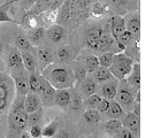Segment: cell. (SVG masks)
Returning <instances> with one entry per match:
<instances>
[{"label": "cell", "mask_w": 153, "mask_h": 138, "mask_svg": "<svg viewBox=\"0 0 153 138\" xmlns=\"http://www.w3.org/2000/svg\"><path fill=\"white\" fill-rule=\"evenodd\" d=\"M96 1L98 0H65L59 8L58 23L66 27L77 24L88 19Z\"/></svg>", "instance_id": "6da1fadb"}, {"label": "cell", "mask_w": 153, "mask_h": 138, "mask_svg": "<svg viewBox=\"0 0 153 138\" xmlns=\"http://www.w3.org/2000/svg\"><path fill=\"white\" fill-rule=\"evenodd\" d=\"M40 75L56 90L74 88V74L69 65L52 62L40 71Z\"/></svg>", "instance_id": "7a4b0ae2"}, {"label": "cell", "mask_w": 153, "mask_h": 138, "mask_svg": "<svg viewBox=\"0 0 153 138\" xmlns=\"http://www.w3.org/2000/svg\"><path fill=\"white\" fill-rule=\"evenodd\" d=\"M8 138H19L28 129V113L24 108V97L15 96L8 108Z\"/></svg>", "instance_id": "3957f363"}, {"label": "cell", "mask_w": 153, "mask_h": 138, "mask_svg": "<svg viewBox=\"0 0 153 138\" xmlns=\"http://www.w3.org/2000/svg\"><path fill=\"white\" fill-rule=\"evenodd\" d=\"M15 96V85L13 78L10 77L9 73L5 70L1 71L0 73V114L8 111Z\"/></svg>", "instance_id": "277c9868"}, {"label": "cell", "mask_w": 153, "mask_h": 138, "mask_svg": "<svg viewBox=\"0 0 153 138\" xmlns=\"http://www.w3.org/2000/svg\"><path fill=\"white\" fill-rule=\"evenodd\" d=\"M134 63L135 61L130 56H128V54H126L124 52H117L114 54L113 62L108 69L112 73V75L120 81V79H124L128 77Z\"/></svg>", "instance_id": "5b68a950"}, {"label": "cell", "mask_w": 153, "mask_h": 138, "mask_svg": "<svg viewBox=\"0 0 153 138\" xmlns=\"http://www.w3.org/2000/svg\"><path fill=\"white\" fill-rule=\"evenodd\" d=\"M135 90L131 88L127 79H120L117 85V92L115 96L116 102L123 108L126 113L132 112L134 101H135Z\"/></svg>", "instance_id": "8992f818"}, {"label": "cell", "mask_w": 153, "mask_h": 138, "mask_svg": "<svg viewBox=\"0 0 153 138\" xmlns=\"http://www.w3.org/2000/svg\"><path fill=\"white\" fill-rule=\"evenodd\" d=\"M9 70V75L14 81L15 85L16 96L25 97V94L29 92V73L24 68L23 63L12 67Z\"/></svg>", "instance_id": "52a82bcc"}, {"label": "cell", "mask_w": 153, "mask_h": 138, "mask_svg": "<svg viewBox=\"0 0 153 138\" xmlns=\"http://www.w3.org/2000/svg\"><path fill=\"white\" fill-rule=\"evenodd\" d=\"M108 7L111 14L124 15L128 12L137 10L139 0H100Z\"/></svg>", "instance_id": "ba28073f"}, {"label": "cell", "mask_w": 153, "mask_h": 138, "mask_svg": "<svg viewBox=\"0 0 153 138\" xmlns=\"http://www.w3.org/2000/svg\"><path fill=\"white\" fill-rule=\"evenodd\" d=\"M67 36V28L59 23H55L46 29V40L47 44H50L51 46H60L63 42H66Z\"/></svg>", "instance_id": "9c48e42d"}, {"label": "cell", "mask_w": 153, "mask_h": 138, "mask_svg": "<svg viewBox=\"0 0 153 138\" xmlns=\"http://www.w3.org/2000/svg\"><path fill=\"white\" fill-rule=\"evenodd\" d=\"M33 53H36L35 59H36V62H37V69H39L40 71L53 62L54 50L53 46H51L50 44L44 43L43 45L35 47Z\"/></svg>", "instance_id": "30bf717a"}, {"label": "cell", "mask_w": 153, "mask_h": 138, "mask_svg": "<svg viewBox=\"0 0 153 138\" xmlns=\"http://www.w3.org/2000/svg\"><path fill=\"white\" fill-rule=\"evenodd\" d=\"M104 25L98 24V25H91L84 32V36H83V44L85 45L86 48L91 50L92 52L94 53L96 50H97V46H98V42L99 38L102 33L104 30Z\"/></svg>", "instance_id": "8fae6325"}, {"label": "cell", "mask_w": 153, "mask_h": 138, "mask_svg": "<svg viewBox=\"0 0 153 138\" xmlns=\"http://www.w3.org/2000/svg\"><path fill=\"white\" fill-rule=\"evenodd\" d=\"M78 52L75 50V47L71 45H61L59 46L53 54V62H60L69 65L74 60H76Z\"/></svg>", "instance_id": "7c38bea8"}, {"label": "cell", "mask_w": 153, "mask_h": 138, "mask_svg": "<svg viewBox=\"0 0 153 138\" xmlns=\"http://www.w3.org/2000/svg\"><path fill=\"white\" fill-rule=\"evenodd\" d=\"M116 46L115 43V39L113 38V36L111 35L109 29H108V23H105V27H104V30L100 36L99 42H98V46H97V50L94 54L96 55H99V54L104 53V52H108V51H113V46ZM117 47V46H116ZM114 52V51H113ZM116 53V52H115Z\"/></svg>", "instance_id": "4fadbf2b"}, {"label": "cell", "mask_w": 153, "mask_h": 138, "mask_svg": "<svg viewBox=\"0 0 153 138\" xmlns=\"http://www.w3.org/2000/svg\"><path fill=\"white\" fill-rule=\"evenodd\" d=\"M124 21H126V30H128L134 35V37L139 40L140 36V15L139 12L132 10L124 14Z\"/></svg>", "instance_id": "5bb4252c"}, {"label": "cell", "mask_w": 153, "mask_h": 138, "mask_svg": "<svg viewBox=\"0 0 153 138\" xmlns=\"http://www.w3.org/2000/svg\"><path fill=\"white\" fill-rule=\"evenodd\" d=\"M76 61H78L85 69L88 73H91L94 69L99 66L98 62V56L92 52L91 50L85 48L79 54H77Z\"/></svg>", "instance_id": "9a60e30c"}, {"label": "cell", "mask_w": 153, "mask_h": 138, "mask_svg": "<svg viewBox=\"0 0 153 138\" xmlns=\"http://www.w3.org/2000/svg\"><path fill=\"white\" fill-rule=\"evenodd\" d=\"M55 92H56V89H54L44 77H42V89L38 94L42 100V105L44 107H51L52 105H54Z\"/></svg>", "instance_id": "2e32d148"}, {"label": "cell", "mask_w": 153, "mask_h": 138, "mask_svg": "<svg viewBox=\"0 0 153 138\" xmlns=\"http://www.w3.org/2000/svg\"><path fill=\"white\" fill-rule=\"evenodd\" d=\"M108 23V29L111 35L113 36V38L116 39L119 38V36L126 30V21H124V16L119 15V14H112L111 17L107 20Z\"/></svg>", "instance_id": "e0dca14e"}, {"label": "cell", "mask_w": 153, "mask_h": 138, "mask_svg": "<svg viewBox=\"0 0 153 138\" xmlns=\"http://www.w3.org/2000/svg\"><path fill=\"white\" fill-rule=\"evenodd\" d=\"M121 123H122V127L130 130L134 135H137L139 132V129H140L139 116H137L134 112L126 113V115L121 119Z\"/></svg>", "instance_id": "ac0fdd59"}, {"label": "cell", "mask_w": 153, "mask_h": 138, "mask_svg": "<svg viewBox=\"0 0 153 138\" xmlns=\"http://www.w3.org/2000/svg\"><path fill=\"white\" fill-rule=\"evenodd\" d=\"M28 40L30 42V44L33 47H37V46L43 45L45 43L46 39V29L44 27H38L36 29H32V30H28L25 33Z\"/></svg>", "instance_id": "d6986e66"}, {"label": "cell", "mask_w": 153, "mask_h": 138, "mask_svg": "<svg viewBox=\"0 0 153 138\" xmlns=\"http://www.w3.org/2000/svg\"><path fill=\"white\" fill-rule=\"evenodd\" d=\"M78 88H79V94L82 98H86L93 93L98 92V83L91 76L85 77Z\"/></svg>", "instance_id": "ffe728a7"}, {"label": "cell", "mask_w": 153, "mask_h": 138, "mask_svg": "<svg viewBox=\"0 0 153 138\" xmlns=\"http://www.w3.org/2000/svg\"><path fill=\"white\" fill-rule=\"evenodd\" d=\"M43 107L42 105V100L38 93L35 92H28L24 97V108L27 111V113H32L35 111H37L39 108Z\"/></svg>", "instance_id": "44dd1931"}, {"label": "cell", "mask_w": 153, "mask_h": 138, "mask_svg": "<svg viewBox=\"0 0 153 138\" xmlns=\"http://www.w3.org/2000/svg\"><path fill=\"white\" fill-rule=\"evenodd\" d=\"M71 101V88L70 89H58L55 92L54 105L60 108H68Z\"/></svg>", "instance_id": "7402d4cb"}, {"label": "cell", "mask_w": 153, "mask_h": 138, "mask_svg": "<svg viewBox=\"0 0 153 138\" xmlns=\"http://www.w3.org/2000/svg\"><path fill=\"white\" fill-rule=\"evenodd\" d=\"M58 16H59V9H48L44 10L38 14L40 25L47 29L48 27L58 23Z\"/></svg>", "instance_id": "603a6c76"}, {"label": "cell", "mask_w": 153, "mask_h": 138, "mask_svg": "<svg viewBox=\"0 0 153 138\" xmlns=\"http://www.w3.org/2000/svg\"><path fill=\"white\" fill-rule=\"evenodd\" d=\"M19 24L22 25V28H24L27 31L36 29L38 27H42L38 15L31 13L30 10H25L24 12V15L22 16V20H21V22L19 23Z\"/></svg>", "instance_id": "cb8c5ba5"}, {"label": "cell", "mask_w": 153, "mask_h": 138, "mask_svg": "<svg viewBox=\"0 0 153 138\" xmlns=\"http://www.w3.org/2000/svg\"><path fill=\"white\" fill-rule=\"evenodd\" d=\"M117 85H119V79L115 78V77H112L111 79H108L105 83H102V86H101L102 98L114 100L116 92H117Z\"/></svg>", "instance_id": "d4e9b609"}, {"label": "cell", "mask_w": 153, "mask_h": 138, "mask_svg": "<svg viewBox=\"0 0 153 138\" xmlns=\"http://www.w3.org/2000/svg\"><path fill=\"white\" fill-rule=\"evenodd\" d=\"M69 66H70V68L73 70V74H74V88L77 89L79 86V84L83 82V79L88 76V71L76 60H74L71 63H69Z\"/></svg>", "instance_id": "484cf974"}, {"label": "cell", "mask_w": 153, "mask_h": 138, "mask_svg": "<svg viewBox=\"0 0 153 138\" xmlns=\"http://www.w3.org/2000/svg\"><path fill=\"white\" fill-rule=\"evenodd\" d=\"M126 79L135 91L139 90V86H140V65L138 62L134 63L130 74L128 75Z\"/></svg>", "instance_id": "4316f807"}, {"label": "cell", "mask_w": 153, "mask_h": 138, "mask_svg": "<svg viewBox=\"0 0 153 138\" xmlns=\"http://www.w3.org/2000/svg\"><path fill=\"white\" fill-rule=\"evenodd\" d=\"M90 74H91L92 78H93L98 84H102V83H105L106 81L111 79L112 77H114L112 75V73L109 71V69L106 68V67H101V66H98V67L94 69L93 71H91Z\"/></svg>", "instance_id": "83f0119b"}, {"label": "cell", "mask_w": 153, "mask_h": 138, "mask_svg": "<svg viewBox=\"0 0 153 138\" xmlns=\"http://www.w3.org/2000/svg\"><path fill=\"white\" fill-rule=\"evenodd\" d=\"M17 1L19 0H6L2 5H0V23H14V24H17L15 20L12 19L9 16V13H8L10 7Z\"/></svg>", "instance_id": "f1b7e54d"}, {"label": "cell", "mask_w": 153, "mask_h": 138, "mask_svg": "<svg viewBox=\"0 0 153 138\" xmlns=\"http://www.w3.org/2000/svg\"><path fill=\"white\" fill-rule=\"evenodd\" d=\"M6 68L10 69L14 66H17L22 63V56H21V51H19L15 46H10L8 48L7 60H6Z\"/></svg>", "instance_id": "f546056e"}, {"label": "cell", "mask_w": 153, "mask_h": 138, "mask_svg": "<svg viewBox=\"0 0 153 138\" xmlns=\"http://www.w3.org/2000/svg\"><path fill=\"white\" fill-rule=\"evenodd\" d=\"M21 56H22V63L24 68L28 70V73H32L37 70V62L35 59V54L29 51H21Z\"/></svg>", "instance_id": "4dcf8cb0"}, {"label": "cell", "mask_w": 153, "mask_h": 138, "mask_svg": "<svg viewBox=\"0 0 153 138\" xmlns=\"http://www.w3.org/2000/svg\"><path fill=\"white\" fill-rule=\"evenodd\" d=\"M42 89V75L38 70L29 73V91L39 93Z\"/></svg>", "instance_id": "1f68e13d"}, {"label": "cell", "mask_w": 153, "mask_h": 138, "mask_svg": "<svg viewBox=\"0 0 153 138\" xmlns=\"http://www.w3.org/2000/svg\"><path fill=\"white\" fill-rule=\"evenodd\" d=\"M14 44L15 47L19 51H29V52H33L35 47L31 45L30 42L28 40L27 36L24 33H19L14 39Z\"/></svg>", "instance_id": "d6a6232c"}, {"label": "cell", "mask_w": 153, "mask_h": 138, "mask_svg": "<svg viewBox=\"0 0 153 138\" xmlns=\"http://www.w3.org/2000/svg\"><path fill=\"white\" fill-rule=\"evenodd\" d=\"M82 119L84 120V122H86L88 124H98L101 121V114L98 112V109H86Z\"/></svg>", "instance_id": "836d02e7"}, {"label": "cell", "mask_w": 153, "mask_h": 138, "mask_svg": "<svg viewBox=\"0 0 153 138\" xmlns=\"http://www.w3.org/2000/svg\"><path fill=\"white\" fill-rule=\"evenodd\" d=\"M106 114L109 119H117V120H121L123 116L126 115V112L123 111V108L116 102V101H112L111 106L107 109Z\"/></svg>", "instance_id": "e575fe53"}, {"label": "cell", "mask_w": 153, "mask_h": 138, "mask_svg": "<svg viewBox=\"0 0 153 138\" xmlns=\"http://www.w3.org/2000/svg\"><path fill=\"white\" fill-rule=\"evenodd\" d=\"M101 98H102V97L99 96L98 93H93L91 96L84 98L83 102H82V106L85 107V109H97Z\"/></svg>", "instance_id": "d590c367"}, {"label": "cell", "mask_w": 153, "mask_h": 138, "mask_svg": "<svg viewBox=\"0 0 153 138\" xmlns=\"http://www.w3.org/2000/svg\"><path fill=\"white\" fill-rule=\"evenodd\" d=\"M58 130H59V123L56 121H52L51 123H48L46 127L43 128L42 136L47 138H53L58 134Z\"/></svg>", "instance_id": "8d00e7d4"}, {"label": "cell", "mask_w": 153, "mask_h": 138, "mask_svg": "<svg viewBox=\"0 0 153 138\" xmlns=\"http://www.w3.org/2000/svg\"><path fill=\"white\" fill-rule=\"evenodd\" d=\"M43 115H44V109L43 107L32 112V113H28V121H27V125L28 128L31 125H35V124H38L40 122V120L43 119Z\"/></svg>", "instance_id": "74e56055"}, {"label": "cell", "mask_w": 153, "mask_h": 138, "mask_svg": "<svg viewBox=\"0 0 153 138\" xmlns=\"http://www.w3.org/2000/svg\"><path fill=\"white\" fill-rule=\"evenodd\" d=\"M114 54H115V52H113V51H108V52H104V53L97 55V56H98L99 66L109 68L111 65H112V62H113V56H114Z\"/></svg>", "instance_id": "f35d334b"}, {"label": "cell", "mask_w": 153, "mask_h": 138, "mask_svg": "<svg viewBox=\"0 0 153 138\" xmlns=\"http://www.w3.org/2000/svg\"><path fill=\"white\" fill-rule=\"evenodd\" d=\"M82 102L83 99L81 97V94L75 90H71V101H70V108L73 111H78L79 108L82 107Z\"/></svg>", "instance_id": "ab89813d"}, {"label": "cell", "mask_w": 153, "mask_h": 138, "mask_svg": "<svg viewBox=\"0 0 153 138\" xmlns=\"http://www.w3.org/2000/svg\"><path fill=\"white\" fill-rule=\"evenodd\" d=\"M106 129L111 132H117L122 128V123H121V120H117V119H109L106 124H105Z\"/></svg>", "instance_id": "60d3db41"}, {"label": "cell", "mask_w": 153, "mask_h": 138, "mask_svg": "<svg viewBox=\"0 0 153 138\" xmlns=\"http://www.w3.org/2000/svg\"><path fill=\"white\" fill-rule=\"evenodd\" d=\"M112 101H113V100L107 99V98H101L99 105H98V107H97V109H98V112H99L100 114H104V113L107 112V109L109 108V106H111Z\"/></svg>", "instance_id": "b9f144b4"}, {"label": "cell", "mask_w": 153, "mask_h": 138, "mask_svg": "<svg viewBox=\"0 0 153 138\" xmlns=\"http://www.w3.org/2000/svg\"><path fill=\"white\" fill-rule=\"evenodd\" d=\"M42 130L43 128L39 125V124H35V125H31L29 127V135H30L32 138H38L42 136Z\"/></svg>", "instance_id": "7bdbcfd3"}, {"label": "cell", "mask_w": 153, "mask_h": 138, "mask_svg": "<svg viewBox=\"0 0 153 138\" xmlns=\"http://www.w3.org/2000/svg\"><path fill=\"white\" fill-rule=\"evenodd\" d=\"M38 0H19L17 2H20V7L22 10H29Z\"/></svg>", "instance_id": "ee69618b"}, {"label": "cell", "mask_w": 153, "mask_h": 138, "mask_svg": "<svg viewBox=\"0 0 153 138\" xmlns=\"http://www.w3.org/2000/svg\"><path fill=\"white\" fill-rule=\"evenodd\" d=\"M116 134H117V138H135V135L124 127H122Z\"/></svg>", "instance_id": "f6af8a7d"}, {"label": "cell", "mask_w": 153, "mask_h": 138, "mask_svg": "<svg viewBox=\"0 0 153 138\" xmlns=\"http://www.w3.org/2000/svg\"><path fill=\"white\" fill-rule=\"evenodd\" d=\"M53 138H70V136H69V134L67 131H61L58 135H55Z\"/></svg>", "instance_id": "bcb514c9"}, {"label": "cell", "mask_w": 153, "mask_h": 138, "mask_svg": "<svg viewBox=\"0 0 153 138\" xmlns=\"http://www.w3.org/2000/svg\"><path fill=\"white\" fill-rule=\"evenodd\" d=\"M19 138H32V137H31L30 135H29V132L25 130V131H23L22 134L20 135V137H19Z\"/></svg>", "instance_id": "7dc6e473"}, {"label": "cell", "mask_w": 153, "mask_h": 138, "mask_svg": "<svg viewBox=\"0 0 153 138\" xmlns=\"http://www.w3.org/2000/svg\"><path fill=\"white\" fill-rule=\"evenodd\" d=\"M5 69H6V63H5L4 60H0V73L4 71Z\"/></svg>", "instance_id": "c3c4849f"}, {"label": "cell", "mask_w": 153, "mask_h": 138, "mask_svg": "<svg viewBox=\"0 0 153 138\" xmlns=\"http://www.w3.org/2000/svg\"><path fill=\"white\" fill-rule=\"evenodd\" d=\"M4 52H5V45L0 42V58H1V55L4 54Z\"/></svg>", "instance_id": "681fc988"}, {"label": "cell", "mask_w": 153, "mask_h": 138, "mask_svg": "<svg viewBox=\"0 0 153 138\" xmlns=\"http://www.w3.org/2000/svg\"><path fill=\"white\" fill-rule=\"evenodd\" d=\"M38 138H47V137H44V136H40V137H38Z\"/></svg>", "instance_id": "f907efd6"}, {"label": "cell", "mask_w": 153, "mask_h": 138, "mask_svg": "<svg viewBox=\"0 0 153 138\" xmlns=\"http://www.w3.org/2000/svg\"><path fill=\"white\" fill-rule=\"evenodd\" d=\"M0 132H1V127H0Z\"/></svg>", "instance_id": "816d5d0a"}]
</instances>
